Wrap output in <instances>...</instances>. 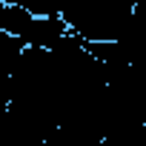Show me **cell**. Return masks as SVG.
Here are the masks:
<instances>
[{
	"label": "cell",
	"mask_w": 146,
	"mask_h": 146,
	"mask_svg": "<svg viewBox=\"0 0 146 146\" xmlns=\"http://www.w3.org/2000/svg\"><path fill=\"white\" fill-rule=\"evenodd\" d=\"M0 32L17 40L23 49L49 52L60 37H66V26L60 12L54 9H29L26 3H0Z\"/></svg>",
	"instance_id": "6da1fadb"
}]
</instances>
